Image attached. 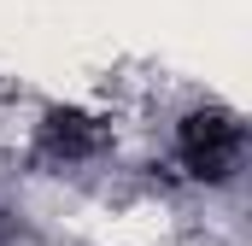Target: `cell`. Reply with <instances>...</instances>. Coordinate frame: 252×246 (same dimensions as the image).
Returning a JSON list of instances; mask_svg holds the SVG:
<instances>
[{"mask_svg":"<svg viewBox=\"0 0 252 246\" xmlns=\"http://www.w3.org/2000/svg\"><path fill=\"white\" fill-rule=\"evenodd\" d=\"M100 141H106V129L88 118V112H76V106H47L41 123H35V147H41L47 158H64V164L94 158Z\"/></svg>","mask_w":252,"mask_h":246,"instance_id":"cell-2","label":"cell"},{"mask_svg":"<svg viewBox=\"0 0 252 246\" xmlns=\"http://www.w3.org/2000/svg\"><path fill=\"white\" fill-rule=\"evenodd\" d=\"M241 153H247V129L229 106H199L176 123V158L193 182H229L241 170Z\"/></svg>","mask_w":252,"mask_h":246,"instance_id":"cell-1","label":"cell"}]
</instances>
